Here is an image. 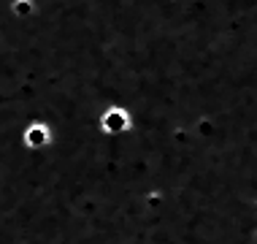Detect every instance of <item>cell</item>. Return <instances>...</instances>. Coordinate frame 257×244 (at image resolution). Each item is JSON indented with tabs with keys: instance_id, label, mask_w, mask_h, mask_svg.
Instances as JSON below:
<instances>
[{
	"instance_id": "obj_1",
	"label": "cell",
	"mask_w": 257,
	"mask_h": 244,
	"mask_svg": "<svg viewBox=\"0 0 257 244\" xmlns=\"http://www.w3.org/2000/svg\"><path fill=\"white\" fill-rule=\"evenodd\" d=\"M14 14H19V19L22 17H30L33 14V0H14Z\"/></svg>"
}]
</instances>
